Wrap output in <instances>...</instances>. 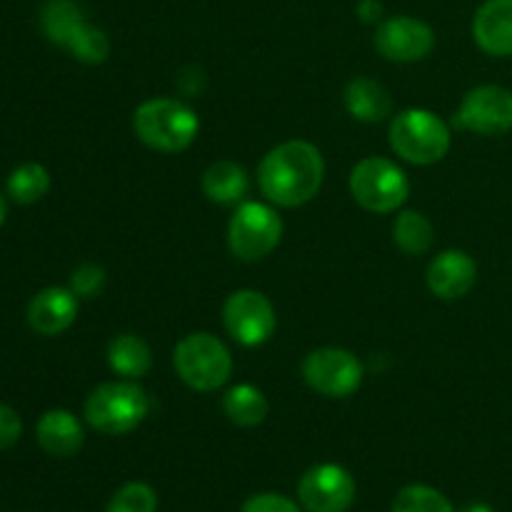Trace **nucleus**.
I'll list each match as a JSON object with an SVG mask.
<instances>
[{"label":"nucleus","mask_w":512,"mask_h":512,"mask_svg":"<svg viewBox=\"0 0 512 512\" xmlns=\"http://www.w3.org/2000/svg\"><path fill=\"white\" fill-rule=\"evenodd\" d=\"M358 15L365 23H375V20H380V15H383V5H380V0H360Z\"/></svg>","instance_id":"c756f323"},{"label":"nucleus","mask_w":512,"mask_h":512,"mask_svg":"<svg viewBox=\"0 0 512 512\" xmlns=\"http://www.w3.org/2000/svg\"><path fill=\"white\" fill-rule=\"evenodd\" d=\"M65 50H68L75 60H80V63L98 65L108 60L110 40L103 30L95 28V25H90L88 20H85V23L75 30L73 38L68 40Z\"/></svg>","instance_id":"b1692460"},{"label":"nucleus","mask_w":512,"mask_h":512,"mask_svg":"<svg viewBox=\"0 0 512 512\" xmlns=\"http://www.w3.org/2000/svg\"><path fill=\"white\" fill-rule=\"evenodd\" d=\"M325 180L323 153L308 140L280 143L260 160V193L280 208H300L320 193Z\"/></svg>","instance_id":"f257e3e1"},{"label":"nucleus","mask_w":512,"mask_h":512,"mask_svg":"<svg viewBox=\"0 0 512 512\" xmlns=\"http://www.w3.org/2000/svg\"><path fill=\"white\" fill-rule=\"evenodd\" d=\"M350 193L360 208L385 215L403 208L410 195V183L408 175L393 160L370 155L360 160L350 173Z\"/></svg>","instance_id":"423d86ee"},{"label":"nucleus","mask_w":512,"mask_h":512,"mask_svg":"<svg viewBox=\"0 0 512 512\" xmlns=\"http://www.w3.org/2000/svg\"><path fill=\"white\" fill-rule=\"evenodd\" d=\"M50 190V173L40 163H23L10 173L8 195L18 205H33Z\"/></svg>","instance_id":"4be33fe9"},{"label":"nucleus","mask_w":512,"mask_h":512,"mask_svg":"<svg viewBox=\"0 0 512 512\" xmlns=\"http://www.w3.org/2000/svg\"><path fill=\"white\" fill-rule=\"evenodd\" d=\"M240 512H300L298 505L290 498L278 493H260L253 495L250 500H245L243 510Z\"/></svg>","instance_id":"cd10ccee"},{"label":"nucleus","mask_w":512,"mask_h":512,"mask_svg":"<svg viewBox=\"0 0 512 512\" xmlns=\"http://www.w3.org/2000/svg\"><path fill=\"white\" fill-rule=\"evenodd\" d=\"M38 445L53 458H70L83 448V425L70 410H48L35 428Z\"/></svg>","instance_id":"dca6fc26"},{"label":"nucleus","mask_w":512,"mask_h":512,"mask_svg":"<svg viewBox=\"0 0 512 512\" xmlns=\"http://www.w3.org/2000/svg\"><path fill=\"white\" fill-rule=\"evenodd\" d=\"M458 123L478 135H505L512 130V93L500 85H480L463 98Z\"/></svg>","instance_id":"9b49d317"},{"label":"nucleus","mask_w":512,"mask_h":512,"mask_svg":"<svg viewBox=\"0 0 512 512\" xmlns=\"http://www.w3.org/2000/svg\"><path fill=\"white\" fill-rule=\"evenodd\" d=\"M478 280V265L463 250H445L428 265L430 293L443 300H458L473 290Z\"/></svg>","instance_id":"ddd939ff"},{"label":"nucleus","mask_w":512,"mask_h":512,"mask_svg":"<svg viewBox=\"0 0 512 512\" xmlns=\"http://www.w3.org/2000/svg\"><path fill=\"white\" fill-rule=\"evenodd\" d=\"M283 238V220L270 205L243 203L228 225V245L235 258L245 263L263 260L278 248Z\"/></svg>","instance_id":"0eeeda50"},{"label":"nucleus","mask_w":512,"mask_h":512,"mask_svg":"<svg viewBox=\"0 0 512 512\" xmlns=\"http://www.w3.org/2000/svg\"><path fill=\"white\" fill-rule=\"evenodd\" d=\"M375 48L393 63H415L433 53L435 33L425 20L395 15L375 30Z\"/></svg>","instance_id":"f8f14e48"},{"label":"nucleus","mask_w":512,"mask_h":512,"mask_svg":"<svg viewBox=\"0 0 512 512\" xmlns=\"http://www.w3.org/2000/svg\"><path fill=\"white\" fill-rule=\"evenodd\" d=\"M298 500L308 512H345L355 500L353 475L343 465H315L300 478Z\"/></svg>","instance_id":"9d476101"},{"label":"nucleus","mask_w":512,"mask_h":512,"mask_svg":"<svg viewBox=\"0 0 512 512\" xmlns=\"http://www.w3.org/2000/svg\"><path fill=\"white\" fill-rule=\"evenodd\" d=\"M363 363L345 348H318L305 355L303 378L325 398H350L363 385Z\"/></svg>","instance_id":"6e6552de"},{"label":"nucleus","mask_w":512,"mask_h":512,"mask_svg":"<svg viewBox=\"0 0 512 512\" xmlns=\"http://www.w3.org/2000/svg\"><path fill=\"white\" fill-rule=\"evenodd\" d=\"M468 512H493L488 508V505H483V503H478V505H470L468 508Z\"/></svg>","instance_id":"7c9ffc66"},{"label":"nucleus","mask_w":512,"mask_h":512,"mask_svg":"<svg viewBox=\"0 0 512 512\" xmlns=\"http://www.w3.org/2000/svg\"><path fill=\"white\" fill-rule=\"evenodd\" d=\"M473 38L493 58L512 55V0H485L473 18Z\"/></svg>","instance_id":"2eb2a0df"},{"label":"nucleus","mask_w":512,"mask_h":512,"mask_svg":"<svg viewBox=\"0 0 512 512\" xmlns=\"http://www.w3.org/2000/svg\"><path fill=\"white\" fill-rule=\"evenodd\" d=\"M3 220H5V200L3 195H0V225H3Z\"/></svg>","instance_id":"2f4dec72"},{"label":"nucleus","mask_w":512,"mask_h":512,"mask_svg":"<svg viewBox=\"0 0 512 512\" xmlns=\"http://www.w3.org/2000/svg\"><path fill=\"white\" fill-rule=\"evenodd\" d=\"M133 130L148 148L160 153H180L198 138L200 120L183 100L153 98L135 108Z\"/></svg>","instance_id":"f03ea898"},{"label":"nucleus","mask_w":512,"mask_h":512,"mask_svg":"<svg viewBox=\"0 0 512 512\" xmlns=\"http://www.w3.org/2000/svg\"><path fill=\"white\" fill-rule=\"evenodd\" d=\"M433 225L425 218L423 213H415V210H405L395 218L393 225V240L403 253L408 255H423L425 250L433 245Z\"/></svg>","instance_id":"5701e85b"},{"label":"nucleus","mask_w":512,"mask_h":512,"mask_svg":"<svg viewBox=\"0 0 512 512\" xmlns=\"http://www.w3.org/2000/svg\"><path fill=\"white\" fill-rule=\"evenodd\" d=\"M108 363L113 373H118L120 378L138 380L153 365V353H150V345L143 338L133 333H123L110 340Z\"/></svg>","instance_id":"6ab92c4d"},{"label":"nucleus","mask_w":512,"mask_h":512,"mask_svg":"<svg viewBox=\"0 0 512 512\" xmlns=\"http://www.w3.org/2000/svg\"><path fill=\"white\" fill-rule=\"evenodd\" d=\"M393 512H455L443 493L428 485H408L393 500Z\"/></svg>","instance_id":"393cba45"},{"label":"nucleus","mask_w":512,"mask_h":512,"mask_svg":"<svg viewBox=\"0 0 512 512\" xmlns=\"http://www.w3.org/2000/svg\"><path fill=\"white\" fill-rule=\"evenodd\" d=\"M223 323L228 333L245 348L268 343L275 333V308L258 290H235L223 305Z\"/></svg>","instance_id":"1a4fd4ad"},{"label":"nucleus","mask_w":512,"mask_h":512,"mask_svg":"<svg viewBox=\"0 0 512 512\" xmlns=\"http://www.w3.org/2000/svg\"><path fill=\"white\" fill-rule=\"evenodd\" d=\"M158 495L145 483H128L110 498L105 512H155Z\"/></svg>","instance_id":"a878e982"},{"label":"nucleus","mask_w":512,"mask_h":512,"mask_svg":"<svg viewBox=\"0 0 512 512\" xmlns=\"http://www.w3.org/2000/svg\"><path fill=\"white\" fill-rule=\"evenodd\" d=\"M390 148L413 165H433L450 150V128L423 108L403 110L390 123Z\"/></svg>","instance_id":"39448f33"},{"label":"nucleus","mask_w":512,"mask_h":512,"mask_svg":"<svg viewBox=\"0 0 512 512\" xmlns=\"http://www.w3.org/2000/svg\"><path fill=\"white\" fill-rule=\"evenodd\" d=\"M248 173L233 160H218L203 175V193L218 205H235L248 195Z\"/></svg>","instance_id":"a211bd4d"},{"label":"nucleus","mask_w":512,"mask_h":512,"mask_svg":"<svg viewBox=\"0 0 512 512\" xmlns=\"http://www.w3.org/2000/svg\"><path fill=\"white\" fill-rule=\"evenodd\" d=\"M23 433V423H20V415L13 408L0 403V450L13 448L20 440Z\"/></svg>","instance_id":"c85d7f7f"},{"label":"nucleus","mask_w":512,"mask_h":512,"mask_svg":"<svg viewBox=\"0 0 512 512\" xmlns=\"http://www.w3.org/2000/svg\"><path fill=\"white\" fill-rule=\"evenodd\" d=\"M105 285V270L100 265L85 263L80 268L73 270V278H70V290H73L78 298H95L100 295Z\"/></svg>","instance_id":"bb28decb"},{"label":"nucleus","mask_w":512,"mask_h":512,"mask_svg":"<svg viewBox=\"0 0 512 512\" xmlns=\"http://www.w3.org/2000/svg\"><path fill=\"white\" fill-rule=\"evenodd\" d=\"M175 373L188 388L213 393L223 388L233 375V355L223 340L210 333H190L178 340L173 350Z\"/></svg>","instance_id":"20e7f679"},{"label":"nucleus","mask_w":512,"mask_h":512,"mask_svg":"<svg viewBox=\"0 0 512 512\" xmlns=\"http://www.w3.org/2000/svg\"><path fill=\"white\" fill-rule=\"evenodd\" d=\"M345 110L353 115L355 120H363V123H380L390 115L393 110V100L390 93L378 83V80L370 78H353L345 88Z\"/></svg>","instance_id":"f3484780"},{"label":"nucleus","mask_w":512,"mask_h":512,"mask_svg":"<svg viewBox=\"0 0 512 512\" xmlns=\"http://www.w3.org/2000/svg\"><path fill=\"white\" fill-rule=\"evenodd\" d=\"M78 318V295L68 288H45L30 300L28 325L38 335L65 333Z\"/></svg>","instance_id":"4468645a"},{"label":"nucleus","mask_w":512,"mask_h":512,"mask_svg":"<svg viewBox=\"0 0 512 512\" xmlns=\"http://www.w3.org/2000/svg\"><path fill=\"white\" fill-rule=\"evenodd\" d=\"M150 403L145 390L133 380L103 383L85 400V420L103 435H128L148 415Z\"/></svg>","instance_id":"7ed1b4c3"},{"label":"nucleus","mask_w":512,"mask_h":512,"mask_svg":"<svg viewBox=\"0 0 512 512\" xmlns=\"http://www.w3.org/2000/svg\"><path fill=\"white\" fill-rule=\"evenodd\" d=\"M223 410L238 428H255L268 418V400L255 385L240 383L223 395Z\"/></svg>","instance_id":"aec40b11"},{"label":"nucleus","mask_w":512,"mask_h":512,"mask_svg":"<svg viewBox=\"0 0 512 512\" xmlns=\"http://www.w3.org/2000/svg\"><path fill=\"white\" fill-rule=\"evenodd\" d=\"M83 23L85 15L75 0H45V5L40 8V28H43L45 38L63 48Z\"/></svg>","instance_id":"412c9836"}]
</instances>
